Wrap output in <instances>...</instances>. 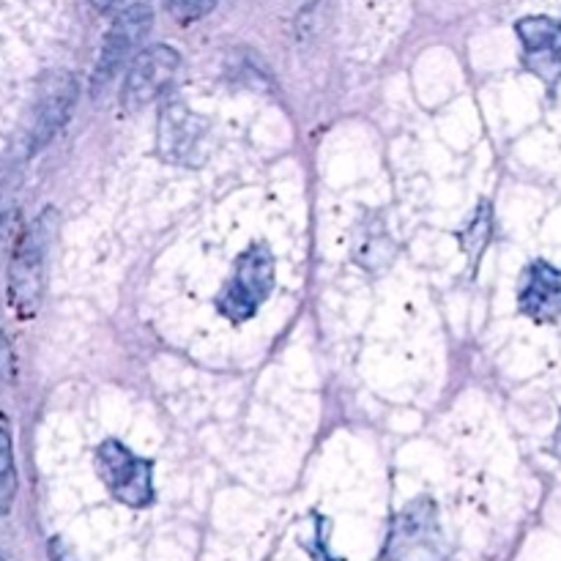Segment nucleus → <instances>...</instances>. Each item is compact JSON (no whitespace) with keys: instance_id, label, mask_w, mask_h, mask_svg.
I'll use <instances>...</instances> for the list:
<instances>
[{"instance_id":"6e6552de","label":"nucleus","mask_w":561,"mask_h":561,"mask_svg":"<svg viewBox=\"0 0 561 561\" xmlns=\"http://www.w3.org/2000/svg\"><path fill=\"white\" fill-rule=\"evenodd\" d=\"M524 47V66L548 88L561 85V22L553 16H524L515 25Z\"/></svg>"},{"instance_id":"9d476101","label":"nucleus","mask_w":561,"mask_h":561,"mask_svg":"<svg viewBox=\"0 0 561 561\" xmlns=\"http://www.w3.org/2000/svg\"><path fill=\"white\" fill-rule=\"evenodd\" d=\"M77 102V82L66 71H55L42 82V96H38L36 126H33V148H42L53 140L55 131L69 121Z\"/></svg>"},{"instance_id":"f8f14e48","label":"nucleus","mask_w":561,"mask_h":561,"mask_svg":"<svg viewBox=\"0 0 561 561\" xmlns=\"http://www.w3.org/2000/svg\"><path fill=\"white\" fill-rule=\"evenodd\" d=\"M491 206L488 203H482L480 211H477V217L471 219L469 230L463 233V250L469 252L471 263L480 261L482 250H485V244L491 241Z\"/></svg>"},{"instance_id":"ddd939ff","label":"nucleus","mask_w":561,"mask_h":561,"mask_svg":"<svg viewBox=\"0 0 561 561\" xmlns=\"http://www.w3.org/2000/svg\"><path fill=\"white\" fill-rule=\"evenodd\" d=\"M217 5V0H164V9L179 22H195L206 16Z\"/></svg>"},{"instance_id":"7ed1b4c3","label":"nucleus","mask_w":561,"mask_h":561,"mask_svg":"<svg viewBox=\"0 0 561 561\" xmlns=\"http://www.w3.org/2000/svg\"><path fill=\"white\" fill-rule=\"evenodd\" d=\"M274 288V257L268 247L252 244L244 255L239 257L233 268V277L219 294L217 305L222 316H228L233 323L250 321L257 312V307L266 301V296Z\"/></svg>"},{"instance_id":"1a4fd4ad","label":"nucleus","mask_w":561,"mask_h":561,"mask_svg":"<svg viewBox=\"0 0 561 561\" xmlns=\"http://www.w3.org/2000/svg\"><path fill=\"white\" fill-rule=\"evenodd\" d=\"M518 305L537 323H557L561 318V272L551 263L535 261L520 283Z\"/></svg>"},{"instance_id":"4468645a","label":"nucleus","mask_w":561,"mask_h":561,"mask_svg":"<svg viewBox=\"0 0 561 561\" xmlns=\"http://www.w3.org/2000/svg\"><path fill=\"white\" fill-rule=\"evenodd\" d=\"M49 559H53V561H77L75 553H71L69 548H66L64 540H53V542H49Z\"/></svg>"},{"instance_id":"9b49d317","label":"nucleus","mask_w":561,"mask_h":561,"mask_svg":"<svg viewBox=\"0 0 561 561\" xmlns=\"http://www.w3.org/2000/svg\"><path fill=\"white\" fill-rule=\"evenodd\" d=\"M16 496V466L14 447H11L9 420L0 414V518L11 510Z\"/></svg>"},{"instance_id":"0eeeda50","label":"nucleus","mask_w":561,"mask_h":561,"mask_svg":"<svg viewBox=\"0 0 561 561\" xmlns=\"http://www.w3.org/2000/svg\"><path fill=\"white\" fill-rule=\"evenodd\" d=\"M151 9L146 5H129L118 20L113 22L110 33L104 36L102 55H99L96 71H93V96L102 93V88L110 85V80L115 77V71L126 64L131 53H135L137 44L148 36L151 31Z\"/></svg>"},{"instance_id":"423d86ee","label":"nucleus","mask_w":561,"mask_h":561,"mask_svg":"<svg viewBox=\"0 0 561 561\" xmlns=\"http://www.w3.org/2000/svg\"><path fill=\"white\" fill-rule=\"evenodd\" d=\"M181 66V55L168 44H151V47L140 49L135 58L129 60L126 69L124 88H121V104L126 110H140L146 104L157 102L170 82L175 80Z\"/></svg>"},{"instance_id":"2eb2a0df","label":"nucleus","mask_w":561,"mask_h":561,"mask_svg":"<svg viewBox=\"0 0 561 561\" xmlns=\"http://www.w3.org/2000/svg\"><path fill=\"white\" fill-rule=\"evenodd\" d=\"M551 453L557 455V458L561 460V420H559V427L557 433H553V442H551Z\"/></svg>"},{"instance_id":"f03ea898","label":"nucleus","mask_w":561,"mask_h":561,"mask_svg":"<svg viewBox=\"0 0 561 561\" xmlns=\"http://www.w3.org/2000/svg\"><path fill=\"white\" fill-rule=\"evenodd\" d=\"M55 233V217L47 211L31 225L25 236L16 244L14 257H11L9 268V299L11 307L22 316L36 310L38 296H42L44 285V266H47L49 241Z\"/></svg>"},{"instance_id":"39448f33","label":"nucleus","mask_w":561,"mask_h":561,"mask_svg":"<svg viewBox=\"0 0 561 561\" xmlns=\"http://www.w3.org/2000/svg\"><path fill=\"white\" fill-rule=\"evenodd\" d=\"M96 471L99 480L104 482V488H107L115 502L135 510L148 507L153 502L151 463L137 458L129 447H124L115 438L99 444Z\"/></svg>"},{"instance_id":"f257e3e1","label":"nucleus","mask_w":561,"mask_h":561,"mask_svg":"<svg viewBox=\"0 0 561 561\" xmlns=\"http://www.w3.org/2000/svg\"><path fill=\"white\" fill-rule=\"evenodd\" d=\"M449 557L447 537L438 524L436 502L427 496L414 499L394 518L387 540L389 561H444Z\"/></svg>"},{"instance_id":"dca6fc26","label":"nucleus","mask_w":561,"mask_h":561,"mask_svg":"<svg viewBox=\"0 0 561 561\" xmlns=\"http://www.w3.org/2000/svg\"><path fill=\"white\" fill-rule=\"evenodd\" d=\"M0 561H3V559H0Z\"/></svg>"},{"instance_id":"20e7f679","label":"nucleus","mask_w":561,"mask_h":561,"mask_svg":"<svg viewBox=\"0 0 561 561\" xmlns=\"http://www.w3.org/2000/svg\"><path fill=\"white\" fill-rule=\"evenodd\" d=\"M208 137H211L208 118L186 107L184 102H164L159 107L157 151L164 162L197 168L208 157Z\"/></svg>"}]
</instances>
